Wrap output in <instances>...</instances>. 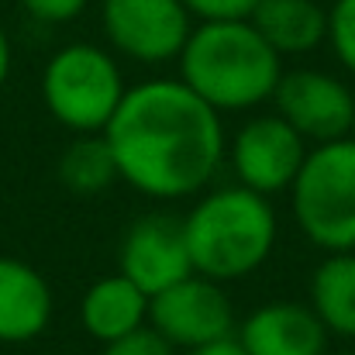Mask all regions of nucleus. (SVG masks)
<instances>
[{"label":"nucleus","mask_w":355,"mask_h":355,"mask_svg":"<svg viewBox=\"0 0 355 355\" xmlns=\"http://www.w3.org/2000/svg\"><path fill=\"white\" fill-rule=\"evenodd\" d=\"M104 138L118 176L152 200L204 193L228 148L221 114L183 80H148L124 90Z\"/></svg>","instance_id":"f257e3e1"},{"label":"nucleus","mask_w":355,"mask_h":355,"mask_svg":"<svg viewBox=\"0 0 355 355\" xmlns=\"http://www.w3.org/2000/svg\"><path fill=\"white\" fill-rule=\"evenodd\" d=\"M180 80L218 114L255 111L272 101L283 59L252 21H200L180 52Z\"/></svg>","instance_id":"f03ea898"},{"label":"nucleus","mask_w":355,"mask_h":355,"mask_svg":"<svg viewBox=\"0 0 355 355\" xmlns=\"http://www.w3.org/2000/svg\"><path fill=\"white\" fill-rule=\"evenodd\" d=\"M187 252L193 272L232 283L252 276L276 245V211L269 197L248 187L204 190L183 218Z\"/></svg>","instance_id":"7ed1b4c3"},{"label":"nucleus","mask_w":355,"mask_h":355,"mask_svg":"<svg viewBox=\"0 0 355 355\" xmlns=\"http://www.w3.org/2000/svg\"><path fill=\"white\" fill-rule=\"evenodd\" d=\"M293 214L311 245L324 252H355V138L307 148L290 187Z\"/></svg>","instance_id":"20e7f679"},{"label":"nucleus","mask_w":355,"mask_h":355,"mask_svg":"<svg viewBox=\"0 0 355 355\" xmlns=\"http://www.w3.org/2000/svg\"><path fill=\"white\" fill-rule=\"evenodd\" d=\"M124 90L128 87L114 55L90 42H73L59 49L42 73V101L49 114L76 135L104 131Z\"/></svg>","instance_id":"39448f33"},{"label":"nucleus","mask_w":355,"mask_h":355,"mask_svg":"<svg viewBox=\"0 0 355 355\" xmlns=\"http://www.w3.org/2000/svg\"><path fill=\"white\" fill-rule=\"evenodd\" d=\"M148 328L159 331L176 352H190L232 338L238 321L225 283L190 272L180 283L148 297Z\"/></svg>","instance_id":"423d86ee"},{"label":"nucleus","mask_w":355,"mask_h":355,"mask_svg":"<svg viewBox=\"0 0 355 355\" xmlns=\"http://www.w3.org/2000/svg\"><path fill=\"white\" fill-rule=\"evenodd\" d=\"M101 17L107 42L141 66L180 59L193 31L183 0H104Z\"/></svg>","instance_id":"0eeeda50"},{"label":"nucleus","mask_w":355,"mask_h":355,"mask_svg":"<svg viewBox=\"0 0 355 355\" xmlns=\"http://www.w3.org/2000/svg\"><path fill=\"white\" fill-rule=\"evenodd\" d=\"M225 152L241 187L262 197H276L293 187L307 159V141L272 111L245 121Z\"/></svg>","instance_id":"6e6552de"},{"label":"nucleus","mask_w":355,"mask_h":355,"mask_svg":"<svg viewBox=\"0 0 355 355\" xmlns=\"http://www.w3.org/2000/svg\"><path fill=\"white\" fill-rule=\"evenodd\" d=\"M276 114L304 141H335L352 135L355 94L345 80L324 69H283L272 90Z\"/></svg>","instance_id":"1a4fd4ad"},{"label":"nucleus","mask_w":355,"mask_h":355,"mask_svg":"<svg viewBox=\"0 0 355 355\" xmlns=\"http://www.w3.org/2000/svg\"><path fill=\"white\" fill-rule=\"evenodd\" d=\"M118 272L128 276L148 297H155L159 290L190 276L193 262H190V252H187L183 218H169V214L138 218L121 235Z\"/></svg>","instance_id":"9d476101"},{"label":"nucleus","mask_w":355,"mask_h":355,"mask_svg":"<svg viewBox=\"0 0 355 355\" xmlns=\"http://www.w3.org/2000/svg\"><path fill=\"white\" fill-rule=\"evenodd\" d=\"M235 338L245 355H324L331 335L311 304L272 300L238 324Z\"/></svg>","instance_id":"9b49d317"},{"label":"nucleus","mask_w":355,"mask_h":355,"mask_svg":"<svg viewBox=\"0 0 355 355\" xmlns=\"http://www.w3.org/2000/svg\"><path fill=\"white\" fill-rule=\"evenodd\" d=\"M52 286L24 259L0 255V342L21 345L38 338L52 321Z\"/></svg>","instance_id":"f8f14e48"},{"label":"nucleus","mask_w":355,"mask_h":355,"mask_svg":"<svg viewBox=\"0 0 355 355\" xmlns=\"http://www.w3.org/2000/svg\"><path fill=\"white\" fill-rule=\"evenodd\" d=\"M248 21L279 59L311 55L328 42V10L318 0H259Z\"/></svg>","instance_id":"ddd939ff"},{"label":"nucleus","mask_w":355,"mask_h":355,"mask_svg":"<svg viewBox=\"0 0 355 355\" xmlns=\"http://www.w3.org/2000/svg\"><path fill=\"white\" fill-rule=\"evenodd\" d=\"M80 321H83L90 338L107 345V342L124 338V335L148 324V293H141L121 272L104 276V279L90 283V290L83 293Z\"/></svg>","instance_id":"4468645a"},{"label":"nucleus","mask_w":355,"mask_h":355,"mask_svg":"<svg viewBox=\"0 0 355 355\" xmlns=\"http://www.w3.org/2000/svg\"><path fill=\"white\" fill-rule=\"evenodd\" d=\"M311 311L328 335L355 338V252H328L311 276Z\"/></svg>","instance_id":"2eb2a0df"},{"label":"nucleus","mask_w":355,"mask_h":355,"mask_svg":"<svg viewBox=\"0 0 355 355\" xmlns=\"http://www.w3.org/2000/svg\"><path fill=\"white\" fill-rule=\"evenodd\" d=\"M59 180L76 197H97L118 183V162L104 131L76 135L59 155Z\"/></svg>","instance_id":"dca6fc26"},{"label":"nucleus","mask_w":355,"mask_h":355,"mask_svg":"<svg viewBox=\"0 0 355 355\" xmlns=\"http://www.w3.org/2000/svg\"><path fill=\"white\" fill-rule=\"evenodd\" d=\"M328 45L355 76V0H335L328 10Z\"/></svg>","instance_id":"f3484780"},{"label":"nucleus","mask_w":355,"mask_h":355,"mask_svg":"<svg viewBox=\"0 0 355 355\" xmlns=\"http://www.w3.org/2000/svg\"><path fill=\"white\" fill-rule=\"evenodd\" d=\"M101 355H176V349H173L159 331H152V328L145 324V328H138V331H131V335H124V338L107 342Z\"/></svg>","instance_id":"a211bd4d"},{"label":"nucleus","mask_w":355,"mask_h":355,"mask_svg":"<svg viewBox=\"0 0 355 355\" xmlns=\"http://www.w3.org/2000/svg\"><path fill=\"white\" fill-rule=\"evenodd\" d=\"M259 0H183L197 21H248Z\"/></svg>","instance_id":"6ab92c4d"},{"label":"nucleus","mask_w":355,"mask_h":355,"mask_svg":"<svg viewBox=\"0 0 355 355\" xmlns=\"http://www.w3.org/2000/svg\"><path fill=\"white\" fill-rule=\"evenodd\" d=\"M90 0H21V7L42 24H66L87 10Z\"/></svg>","instance_id":"aec40b11"},{"label":"nucleus","mask_w":355,"mask_h":355,"mask_svg":"<svg viewBox=\"0 0 355 355\" xmlns=\"http://www.w3.org/2000/svg\"><path fill=\"white\" fill-rule=\"evenodd\" d=\"M183 355H245V349L238 345V338H221V342H211V345H200V349H190Z\"/></svg>","instance_id":"412c9836"},{"label":"nucleus","mask_w":355,"mask_h":355,"mask_svg":"<svg viewBox=\"0 0 355 355\" xmlns=\"http://www.w3.org/2000/svg\"><path fill=\"white\" fill-rule=\"evenodd\" d=\"M7 76H10V38L0 28V87L7 83Z\"/></svg>","instance_id":"4be33fe9"},{"label":"nucleus","mask_w":355,"mask_h":355,"mask_svg":"<svg viewBox=\"0 0 355 355\" xmlns=\"http://www.w3.org/2000/svg\"><path fill=\"white\" fill-rule=\"evenodd\" d=\"M352 138H355V107H352Z\"/></svg>","instance_id":"5701e85b"}]
</instances>
